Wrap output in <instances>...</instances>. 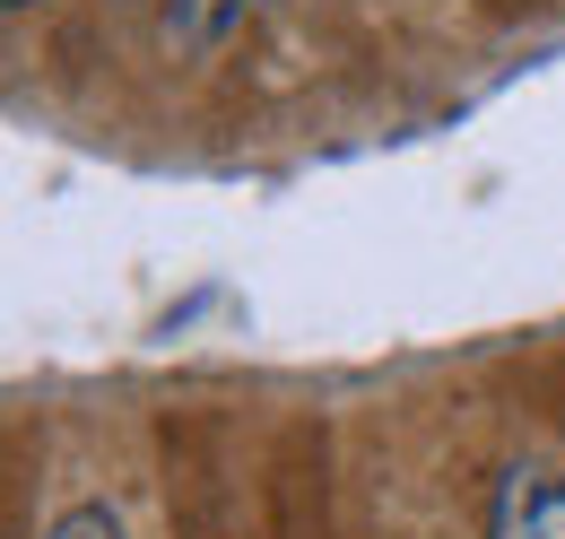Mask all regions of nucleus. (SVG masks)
Wrapping results in <instances>:
<instances>
[{
	"label": "nucleus",
	"mask_w": 565,
	"mask_h": 539,
	"mask_svg": "<svg viewBox=\"0 0 565 539\" xmlns=\"http://www.w3.org/2000/svg\"><path fill=\"white\" fill-rule=\"evenodd\" d=\"M53 539H122L105 514H71V522H53Z\"/></svg>",
	"instance_id": "nucleus-2"
},
{
	"label": "nucleus",
	"mask_w": 565,
	"mask_h": 539,
	"mask_svg": "<svg viewBox=\"0 0 565 539\" xmlns=\"http://www.w3.org/2000/svg\"><path fill=\"white\" fill-rule=\"evenodd\" d=\"M0 9H26V0H0Z\"/></svg>",
	"instance_id": "nucleus-3"
},
{
	"label": "nucleus",
	"mask_w": 565,
	"mask_h": 539,
	"mask_svg": "<svg viewBox=\"0 0 565 539\" xmlns=\"http://www.w3.org/2000/svg\"><path fill=\"white\" fill-rule=\"evenodd\" d=\"M488 539H565V478H548V471L495 478Z\"/></svg>",
	"instance_id": "nucleus-1"
}]
</instances>
